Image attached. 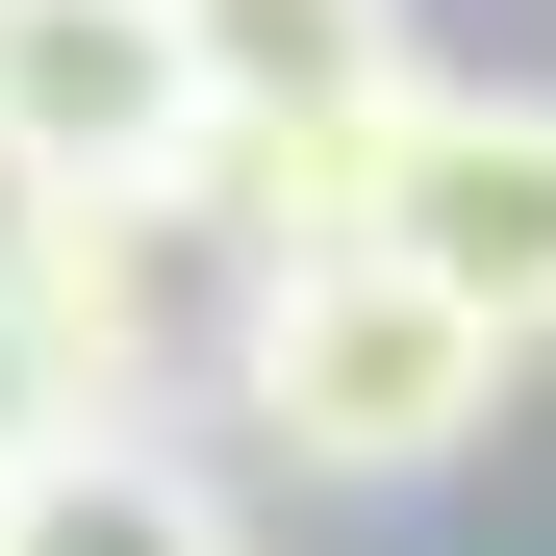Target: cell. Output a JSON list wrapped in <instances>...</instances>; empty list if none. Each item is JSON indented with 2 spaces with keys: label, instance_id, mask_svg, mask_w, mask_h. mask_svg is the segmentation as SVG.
<instances>
[{
  "label": "cell",
  "instance_id": "6da1fadb",
  "mask_svg": "<svg viewBox=\"0 0 556 556\" xmlns=\"http://www.w3.org/2000/svg\"><path fill=\"white\" fill-rule=\"evenodd\" d=\"M203 380H228V430L278 455V481H455V455L506 430V354L455 329V304H430L380 228H329V253L228 278Z\"/></svg>",
  "mask_w": 556,
  "mask_h": 556
},
{
  "label": "cell",
  "instance_id": "7a4b0ae2",
  "mask_svg": "<svg viewBox=\"0 0 556 556\" xmlns=\"http://www.w3.org/2000/svg\"><path fill=\"white\" fill-rule=\"evenodd\" d=\"M354 228L531 380V354H556V76H430V102L380 127V203H354Z\"/></svg>",
  "mask_w": 556,
  "mask_h": 556
},
{
  "label": "cell",
  "instance_id": "3957f363",
  "mask_svg": "<svg viewBox=\"0 0 556 556\" xmlns=\"http://www.w3.org/2000/svg\"><path fill=\"white\" fill-rule=\"evenodd\" d=\"M203 26L177 0H0V203H177Z\"/></svg>",
  "mask_w": 556,
  "mask_h": 556
},
{
  "label": "cell",
  "instance_id": "277c9868",
  "mask_svg": "<svg viewBox=\"0 0 556 556\" xmlns=\"http://www.w3.org/2000/svg\"><path fill=\"white\" fill-rule=\"evenodd\" d=\"M0 329H26L51 430H127L177 380V228L152 203H0Z\"/></svg>",
  "mask_w": 556,
  "mask_h": 556
},
{
  "label": "cell",
  "instance_id": "5b68a950",
  "mask_svg": "<svg viewBox=\"0 0 556 556\" xmlns=\"http://www.w3.org/2000/svg\"><path fill=\"white\" fill-rule=\"evenodd\" d=\"M0 556H253V531H228L203 455L127 405V430H26L0 455Z\"/></svg>",
  "mask_w": 556,
  "mask_h": 556
},
{
  "label": "cell",
  "instance_id": "8992f818",
  "mask_svg": "<svg viewBox=\"0 0 556 556\" xmlns=\"http://www.w3.org/2000/svg\"><path fill=\"white\" fill-rule=\"evenodd\" d=\"M177 26H203V102L228 127H405L430 102L405 0H177Z\"/></svg>",
  "mask_w": 556,
  "mask_h": 556
},
{
  "label": "cell",
  "instance_id": "52a82bcc",
  "mask_svg": "<svg viewBox=\"0 0 556 556\" xmlns=\"http://www.w3.org/2000/svg\"><path fill=\"white\" fill-rule=\"evenodd\" d=\"M26 430H51V380H26V329H0V455H26Z\"/></svg>",
  "mask_w": 556,
  "mask_h": 556
}]
</instances>
